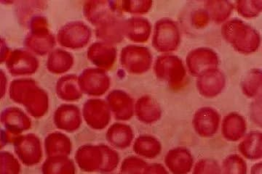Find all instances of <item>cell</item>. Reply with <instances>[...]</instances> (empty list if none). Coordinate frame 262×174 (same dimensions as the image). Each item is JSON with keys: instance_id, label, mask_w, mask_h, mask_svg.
Wrapping results in <instances>:
<instances>
[{"instance_id": "cell-41", "label": "cell", "mask_w": 262, "mask_h": 174, "mask_svg": "<svg viewBox=\"0 0 262 174\" xmlns=\"http://www.w3.org/2000/svg\"><path fill=\"white\" fill-rule=\"evenodd\" d=\"M192 174H222V168L213 158H202L194 163Z\"/></svg>"}, {"instance_id": "cell-19", "label": "cell", "mask_w": 262, "mask_h": 174, "mask_svg": "<svg viewBox=\"0 0 262 174\" xmlns=\"http://www.w3.org/2000/svg\"><path fill=\"white\" fill-rule=\"evenodd\" d=\"M88 59L96 68L111 70L117 58L116 46L101 41H95L88 48Z\"/></svg>"}, {"instance_id": "cell-29", "label": "cell", "mask_w": 262, "mask_h": 174, "mask_svg": "<svg viewBox=\"0 0 262 174\" xmlns=\"http://www.w3.org/2000/svg\"><path fill=\"white\" fill-rule=\"evenodd\" d=\"M44 151L47 157L70 156L73 150L72 140L61 132H53L48 134L44 141Z\"/></svg>"}, {"instance_id": "cell-48", "label": "cell", "mask_w": 262, "mask_h": 174, "mask_svg": "<svg viewBox=\"0 0 262 174\" xmlns=\"http://www.w3.org/2000/svg\"><path fill=\"white\" fill-rule=\"evenodd\" d=\"M0 81H1V98L3 99L7 92H8V89H9L8 77H7L6 73H5L3 69H1V71H0Z\"/></svg>"}, {"instance_id": "cell-27", "label": "cell", "mask_w": 262, "mask_h": 174, "mask_svg": "<svg viewBox=\"0 0 262 174\" xmlns=\"http://www.w3.org/2000/svg\"><path fill=\"white\" fill-rule=\"evenodd\" d=\"M57 96L67 103L80 101L83 95L79 84L78 76L65 74L57 80L56 84Z\"/></svg>"}, {"instance_id": "cell-42", "label": "cell", "mask_w": 262, "mask_h": 174, "mask_svg": "<svg viewBox=\"0 0 262 174\" xmlns=\"http://www.w3.org/2000/svg\"><path fill=\"white\" fill-rule=\"evenodd\" d=\"M234 10L238 13L241 16L245 18H255L260 15L254 5L252 0H237L234 2Z\"/></svg>"}, {"instance_id": "cell-34", "label": "cell", "mask_w": 262, "mask_h": 174, "mask_svg": "<svg viewBox=\"0 0 262 174\" xmlns=\"http://www.w3.org/2000/svg\"><path fill=\"white\" fill-rule=\"evenodd\" d=\"M47 3L45 1L17 2L15 7V15L19 23L27 28L29 20L36 15L42 14L47 8Z\"/></svg>"}, {"instance_id": "cell-7", "label": "cell", "mask_w": 262, "mask_h": 174, "mask_svg": "<svg viewBox=\"0 0 262 174\" xmlns=\"http://www.w3.org/2000/svg\"><path fill=\"white\" fill-rule=\"evenodd\" d=\"M93 31L82 20H73L62 26L56 34L57 43L62 48L80 49L89 44Z\"/></svg>"}, {"instance_id": "cell-3", "label": "cell", "mask_w": 262, "mask_h": 174, "mask_svg": "<svg viewBox=\"0 0 262 174\" xmlns=\"http://www.w3.org/2000/svg\"><path fill=\"white\" fill-rule=\"evenodd\" d=\"M29 32L24 38L26 49L37 56H46L55 49L56 35L51 32L48 18L42 14L36 15L27 24Z\"/></svg>"}, {"instance_id": "cell-5", "label": "cell", "mask_w": 262, "mask_h": 174, "mask_svg": "<svg viewBox=\"0 0 262 174\" xmlns=\"http://www.w3.org/2000/svg\"><path fill=\"white\" fill-rule=\"evenodd\" d=\"M182 41V31L176 20L164 17L155 22L151 35L155 51L162 54L173 53L179 49Z\"/></svg>"}, {"instance_id": "cell-13", "label": "cell", "mask_w": 262, "mask_h": 174, "mask_svg": "<svg viewBox=\"0 0 262 174\" xmlns=\"http://www.w3.org/2000/svg\"><path fill=\"white\" fill-rule=\"evenodd\" d=\"M5 65L8 71L13 77H27L37 71L39 61L37 55L28 49L18 48L12 51Z\"/></svg>"}, {"instance_id": "cell-2", "label": "cell", "mask_w": 262, "mask_h": 174, "mask_svg": "<svg viewBox=\"0 0 262 174\" xmlns=\"http://www.w3.org/2000/svg\"><path fill=\"white\" fill-rule=\"evenodd\" d=\"M221 33L224 39L241 54H253L261 46L260 33L241 19H229L222 25Z\"/></svg>"}, {"instance_id": "cell-36", "label": "cell", "mask_w": 262, "mask_h": 174, "mask_svg": "<svg viewBox=\"0 0 262 174\" xmlns=\"http://www.w3.org/2000/svg\"><path fill=\"white\" fill-rule=\"evenodd\" d=\"M241 91L245 96L253 99L262 92V69L251 68L243 79Z\"/></svg>"}, {"instance_id": "cell-21", "label": "cell", "mask_w": 262, "mask_h": 174, "mask_svg": "<svg viewBox=\"0 0 262 174\" xmlns=\"http://www.w3.org/2000/svg\"><path fill=\"white\" fill-rule=\"evenodd\" d=\"M164 163L171 174H189L195 163L192 153L184 147L170 150L165 155Z\"/></svg>"}, {"instance_id": "cell-20", "label": "cell", "mask_w": 262, "mask_h": 174, "mask_svg": "<svg viewBox=\"0 0 262 174\" xmlns=\"http://www.w3.org/2000/svg\"><path fill=\"white\" fill-rule=\"evenodd\" d=\"M0 120L5 130L15 136L21 135L32 128L30 115L18 107L5 108L2 111Z\"/></svg>"}, {"instance_id": "cell-14", "label": "cell", "mask_w": 262, "mask_h": 174, "mask_svg": "<svg viewBox=\"0 0 262 174\" xmlns=\"http://www.w3.org/2000/svg\"><path fill=\"white\" fill-rule=\"evenodd\" d=\"M221 123L222 118L220 113L212 107H202L193 115V129L201 137H214L221 128Z\"/></svg>"}, {"instance_id": "cell-33", "label": "cell", "mask_w": 262, "mask_h": 174, "mask_svg": "<svg viewBox=\"0 0 262 174\" xmlns=\"http://www.w3.org/2000/svg\"><path fill=\"white\" fill-rule=\"evenodd\" d=\"M204 8L212 22L223 25L230 19L234 10V5L229 0H208L205 3Z\"/></svg>"}, {"instance_id": "cell-11", "label": "cell", "mask_w": 262, "mask_h": 174, "mask_svg": "<svg viewBox=\"0 0 262 174\" xmlns=\"http://www.w3.org/2000/svg\"><path fill=\"white\" fill-rule=\"evenodd\" d=\"M185 64L188 72L193 77H198L207 69L220 66V58L212 48L199 46L188 53Z\"/></svg>"}, {"instance_id": "cell-31", "label": "cell", "mask_w": 262, "mask_h": 174, "mask_svg": "<svg viewBox=\"0 0 262 174\" xmlns=\"http://www.w3.org/2000/svg\"><path fill=\"white\" fill-rule=\"evenodd\" d=\"M133 150L136 156L143 159H155L163 150L161 142L158 138L150 134H141L133 144Z\"/></svg>"}, {"instance_id": "cell-49", "label": "cell", "mask_w": 262, "mask_h": 174, "mask_svg": "<svg viewBox=\"0 0 262 174\" xmlns=\"http://www.w3.org/2000/svg\"><path fill=\"white\" fill-rule=\"evenodd\" d=\"M250 174H262V161L254 163L251 166Z\"/></svg>"}, {"instance_id": "cell-51", "label": "cell", "mask_w": 262, "mask_h": 174, "mask_svg": "<svg viewBox=\"0 0 262 174\" xmlns=\"http://www.w3.org/2000/svg\"><path fill=\"white\" fill-rule=\"evenodd\" d=\"M110 174H119V173H110Z\"/></svg>"}, {"instance_id": "cell-38", "label": "cell", "mask_w": 262, "mask_h": 174, "mask_svg": "<svg viewBox=\"0 0 262 174\" xmlns=\"http://www.w3.org/2000/svg\"><path fill=\"white\" fill-rule=\"evenodd\" d=\"M20 162L9 151L0 153V174H20L21 172Z\"/></svg>"}, {"instance_id": "cell-9", "label": "cell", "mask_w": 262, "mask_h": 174, "mask_svg": "<svg viewBox=\"0 0 262 174\" xmlns=\"http://www.w3.org/2000/svg\"><path fill=\"white\" fill-rule=\"evenodd\" d=\"M78 80L82 93L92 97L106 94L112 84L107 71L96 67L84 69L78 76Z\"/></svg>"}, {"instance_id": "cell-35", "label": "cell", "mask_w": 262, "mask_h": 174, "mask_svg": "<svg viewBox=\"0 0 262 174\" xmlns=\"http://www.w3.org/2000/svg\"><path fill=\"white\" fill-rule=\"evenodd\" d=\"M114 10L117 14L127 13L134 16H141L149 13L153 6L151 0H122L112 1Z\"/></svg>"}, {"instance_id": "cell-45", "label": "cell", "mask_w": 262, "mask_h": 174, "mask_svg": "<svg viewBox=\"0 0 262 174\" xmlns=\"http://www.w3.org/2000/svg\"><path fill=\"white\" fill-rule=\"evenodd\" d=\"M144 174H170L165 165L161 163H155L148 164Z\"/></svg>"}, {"instance_id": "cell-17", "label": "cell", "mask_w": 262, "mask_h": 174, "mask_svg": "<svg viewBox=\"0 0 262 174\" xmlns=\"http://www.w3.org/2000/svg\"><path fill=\"white\" fill-rule=\"evenodd\" d=\"M125 18L120 14H115L103 23L95 27V36L98 41L116 45L125 38Z\"/></svg>"}, {"instance_id": "cell-47", "label": "cell", "mask_w": 262, "mask_h": 174, "mask_svg": "<svg viewBox=\"0 0 262 174\" xmlns=\"http://www.w3.org/2000/svg\"><path fill=\"white\" fill-rule=\"evenodd\" d=\"M12 49H10L6 39L2 37L1 39V54H0V60H1V63H6L8 58H9L10 53H11Z\"/></svg>"}, {"instance_id": "cell-43", "label": "cell", "mask_w": 262, "mask_h": 174, "mask_svg": "<svg viewBox=\"0 0 262 174\" xmlns=\"http://www.w3.org/2000/svg\"><path fill=\"white\" fill-rule=\"evenodd\" d=\"M249 117L255 126L262 129V92L253 98L250 104Z\"/></svg>"}, {"instance_id": "cell-30", "label": "cell", "mask_w": 262, "mask_h": 174, "mask_svg": "<svg viewBox=\"0 0 262 174\" xmlns=\"http://www.w3.org/2000/svg\"><path fill=\"white\" fill-rule=\"evenodd\" d=\"M238 151L241 156L250 161L262 159V132L253 130L248 132L239 141Z\"/></svg>"}, {"instance_id": "cell-39", "label": "cell", "mask_w": 262, "mask_h": 174, "mask_svg": "<svg viewBox=\"0 0 262 174\" xmlns=\"http://www.w3.org/2000/svg\"><path fill=\"white\" fill-rule=\"evenodd\" d=\"M149 163L137 156L127 157L122 161L119 174H144Z\"/></svg>"}, {"instance_id": "cell-25", "label": "cell", "mask_w": 262, "mask_h": 174, "mask_svg": "<svg viewBox=\"0 0 262 174\" xmlns=\"http://www.w3.org/2000/svg\"><path fill=\"white\" fill-rule=\"evenodd\" d=\"M151 22L143 16H133L125 19V38L136 44L147 42L152 35Z\"/></svg>"}, {"instance_id": "cell-6", "label": "cell", "mask_w": 262, "mask_h": 174, "mask_svg": "<svg viewBox=\"0 0 262 174\" xmlns=\"http://www.w3.org/2000/svg\"><path fill=\"white\" fill-rule=\"evenodd\" d=\"M122 68L129 73L141 75L149 71L154 64L152 53L147 46L128 44L124 46L120 54Z\"/></svg>"}, {"instance_id": "cell-1", "label": "cell", "mask_w": 262, "mask_h": 174, "mask_svg": "<svg viewBox=\"0 0 262 174\" xmlns=\"http://www.w3.org/2000/svg\"><path fill=\"white\" fill-rule=\"evenodd\" d=\"M8 93L10 100L23 106L32 118L39 119L47 114L50 107L49 95L34 79H14L10 84Z\"/></svg>"}, {"instance_id": "cell-10", "label": "cell", "mask_w": 262, "mask_h": 174, "mask_svg": "<svg viewBox=\"0 0 262 174\" xmlns=\"http://www.w3.org/2000/svg\"><path fill=\"white\" fill-rule=\"evenodd\" d=\"M82 113L90 128L97 131L106 128L113 117L106 100L99 97H92L84 102Z\"/></svg>"}, {"instance_id": "cell-32", "label": "cell", "mask_w": 262, "mask_h": 174, "mask_svg": "<svg viewBox=\"0 0 262 174\" xmlns=\"http://www.w3.org/2000/svg\"><path fill=\"white\" fill-rule=\"evenodd\" d=\"M76 163L70 156L47 157L42 165V174H76Z\"/></svg>"}, {"instance_id": "cell-16", "label": "cell", "mask_w": 262, "mask_h": 174, "mask_svg": "<svg viewBox=\"0 0 262 174\" xmlns=\"http://www.w3.org/2000/svg\"><path fill=\"white\" fill-rule=\"evenodd\" d=\"M106 101L117 121H128L135 115L136 102L126 91L113 89L108 93Z\"/></svg>"}, {"instance_id": "cell-50", "label": "cell", "mask_w": 262, "mask_h": 174, "mask_svg": "<svg viewBox=\"0 0 262 174\" xmlns=\"http://www.w3.org/2000/svg\"><path fill=\"white\" fill-rule=\"evenodd\" d=\"M252 3L256 10L261 14L262 13V0H252Z\"/></svg>"}, {"instance_id": "cell-22", "label": "cell", "mask_w": 262, "mask_h": 174, "mask_svg": "<svg viewBox=\"0 0 262 174\" xmlns=\"http://www.w3.org/2000/svg\"><path fill=\"white\" fill-rule=\"evenodd\" d=\"M247 131L248 123L246 118L237 112H231L222 120L221 132L228 142H239L248 133Z\"/></svg>"}, {"instance_id": "cell-40", "label": "cell", "mask_w": 262, "mask_h": 174, "mask_svg": "<svg viewBox=\"0 0 262 174\" xmlns=\"http://www.w3.org/2000/svg\"><path fill=\"white\" fill-rule=\"evenodd\" d=\"M102 147L104 153V163L100 173H113L120 165V155L115 148L112 147L110 145L102 144Z\"/></svg>"}, {"instance_id": "cell-28", "label": "cell", "mask_w": 262, "mask_h": 174, "mask_svg": "<svg viewBox=\"0 0 262 174\" xmlns=\"http://www.w3.org/2000/svg\"><path fill=\"white\" fill-rule=\"evenodd\" d=\"M75 64V57L64 48H55L48 55L46 68L56 75H63L71 70Z\"/></svg>"}, {"instance_id": "cell-4", "label": "cell", "mask_w": 262, "mask_h": 174, "mask_svg": "<svg viewBox=\"0 0 262 174\" xmlns=\"http://www.w3.org/2000/svg\"><path fill=\"white\" fill-rule=\"evenodd\" d=\"M155 77L173 90H179L186 84L187 69L178 55L165 53L157 57L153 64Z\"/></svg>"}, {"instance_id": "cell-24", "label": "cell", "mask_w": 262, "mask_h": 174, "mask_svg": "<svg viewBox=\"0 0 262 174\" xmlns=\"http://www.w3.org/2000/svg\"><path fill=\"white\" fill-rule=\"evenodd\" d=\"M82 11L86 20L95 27L117 14L114 10L113 2L107 0L86 1L84 3Z\"/></svg>"}, {"instance_id": "cell-26", "label": "cell", "mask_w": 262, "mask_h": 174, "mask_svg": "<svg viewBox=\"0 0 262 174\" xmlns=\"http://www.w3.org/2000/svg\"><path fill=\"white\" fill-rule=\"evenodd\" d=\"M134 129L125 122L117 121L110 126L106 132V139L112 147L125 150L134 144Z\"/></svg>"}, {"instance_id": "cell-8", "label": "cell", "mask_w": 262, "mask_h": 174, "mask_svg": "<svg viewBox=\"0 0 262 174\" xmlns=\"http://www.w3.org/2000/svg\"><path fill=\"white\" fill-rule=\"evenodd\" d=\"M13 144L15 156L26 166H34L42 161L44 146L35 134L19 135L15 138Z\"/></svg>"}, {"instance_id": "cell-12", "label": "cell", "mask_w": 262, "mask_h": 174, "mask_svg": "<svg viewBox=\"0 0 262 174\" xmlns=\"http://www.w3.org/2000/svg\"><path fill=\"white\" fill-rule=\"evenodd\" d=\"M227 86V77L220 67L208 68L196 77V87L201 95L214 98L220 95Z\"/></svg>"}, {"instance_id": "cell-23", "label": "cell", "mask_w": 262, "mask_h": 174, "mask_svg": "<svg viewBox=\"0 0 262 174\" xmlns=\"http://www.w3.org/2000/svg\"><path fill=\"white\" fill-rule=\"evenodd\" d=\"M135 116L141 123L149 125L157 123L163 115L160 105L150 95L140 96L135 103Z\"/></svg>"}, {"instance_id": "cell-46", "label": "cell", "mask_w": 262, "mask_h": 174, "mask_svg": "<svg viewBox=\"0 0 262 174\" xmlns=\"http://www.w3.org/2000/svg\"><path fill=\"white\" fill-rule=\"evenodd\" d=\"M18 136H15L14 134L10 133L8 131L3 129L1 130V136H0V147L3 150L5 146H8V144H13L15 138Z\"/></svg>"}, {"instance_id": "cell-15", "label": "cell", "mask_w": 262, "mask_h": 174, "mask_svg": "<svg viewBox=\"0 0 262 174\" xmlns=\"http://www.w3.org/2000/svg\"><path fill=\"white\" fill-rule=\"evenodd\" d=\"M75 161L82 171L101 173L104 163L102 144H85L80 146L76 151Z\"/></svg>"}, {"instance_id": "cell-37", "label": "cell", "mask_w": 262, "mask_h": 174, "mask_svg": "<svg viewBox=\"0 0 262 174\" xmlns=\"http://www.w3.org/2000/svg\"><path fill=\"white\" fill-rule=\"evenodd\" d=\"M221 168L222 174H248L247 163L241 155H229L222 161Z\"/></svg>"}, {"instance_id": "cell-44", "label": "cell", "mask_w": 262, "mask_h": 174, "mask_svg": "<svg viewBox=\"0 0 262 174\" xmlns=\"http://www.w3.org/2000/svg\"><path fill=\"white\" fill-rule=\"evenodd\" d=\"M191 23L196 29H203L211 21L208 12L205 8L194 10L191 15Z\"/></svg>"}, {"instance_id": "cell-18", "label": "cell", "mask_w": 262, "mask_h": 174, "mask_svg": "<svg viewBox=\"0 0 262 174\" xmlns=\"http://www.w3.org/2000/svg\"><path fill=\"white\" fill-rule=\"evenodd\" d=\"M82 120V110L72 103L61 104L56 108L53 115V123L56 128L67 133L77 132L80 128Z\"/></svg>"}]
</instances>
